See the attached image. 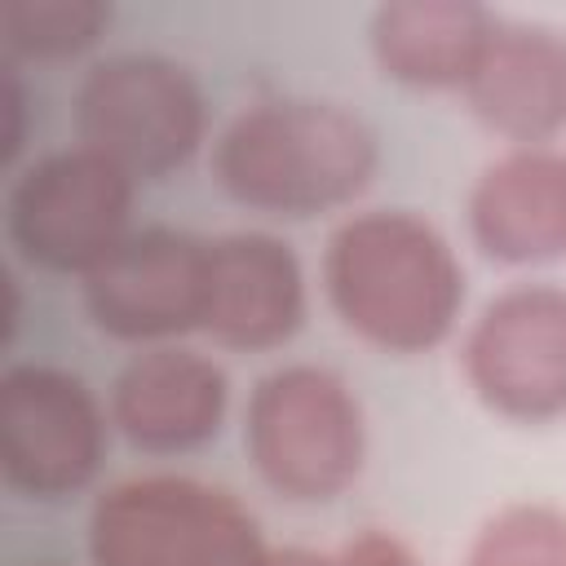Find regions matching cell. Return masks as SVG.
<instances>
[{"label":"cell","instance_id":"obj_1","mask_svg":"<svg viewBox=\"0 0 566 566\" xmlns=\"http://www.w3.org/2000/svg\"><path fill=\"white\" fill-rule=\"evenodd\" d=\"M323 292L345 332L407 358L438 349L455 332L464 265L433 221L407 208H371L332 230Z\"/></svg>","mask_w":566,"mask_h":566},{"label":"cell","instance_id":"obj_2","mask_svg":"<svg viewBox=\"0 0 566 566\" xmlns=\"http://www.w3.org/2000/svg\"><path fill=\"white\" fill-rule=\"evenodd\" d=\"M380 168L371 124L327 97H265L212 142L217 186L248 212L305 221L354 203Z\"/></svg>","mask_w":566,"mask_h":566},{"label":"cell","instance_id":"obj_3","mask_svg":"<svg viewBox=\"0 0 566 566\" xmlns=\"http://www.w3.org/2000/svg\"><path fill=\"white\" fill-rule=\"evenodd\" d=\"M243 447L274 495L327 504L367 464V416L345 376L318 363H287L256 380L243 411Z\"/></svg>","mask_w":566,"mask_h":566},{"label":"cell","instance_id":"obj_4","mask_svg":"<svg viewBox=\"0 0 566 566\" xmlns=\"http://www.w3.org/2000/svg\"><path fill=\"white\" fill-rule=\"evenodd\" d=\"M93 566H265L256 517L226 491L186 473H137L106 486L88 513Z\"/></svg>","mask_w":566,"mask_h":566},{"label":"cell","instance_id":"obj_5","mask_svg":"<svg viewBox=\"0 0 566 566\" xmlns=\"http://www.w3.org/2000/svg\"><path fill=\"white\" fill-rule=\"evenodd\" d=\"M75 133L133 181H159L203 146L208 102L181 62L137 49L111 53L75 88Z\"/></svg>","mask_w":566,"mask_h":566},{"label":"cell","instance_id":"obj_6","mask_svg":"<svg viewBox=\"0 0 566 566\" xmlns=\"http://www.w3.org/2000/svg\"><path fill=\"white\" fill-rule=\"evenodd\" d=\"M137 181L88 146L49 150L18 168L4 195L9 248L44 274H88L133 234Z\"/></svg>","mask_w":566,"mask_h":566},{"label":"cell","instance_id":"obj_7","mask_svg":"<svg viewBox=\"0 0 566 566\" xmlns=\"http://www.w3.org/2000/svg\"><path fill=\"white\" fill-rule=\"evenodd\" d=\"M111 411L66 367L9 363L0 376V473L27 500L84 491L106 455Z\"/></svg>","mask_w":566,"mask_h":566},{"label":"cell","instance_id":"obj_8","mask_svg":"<svg viewBox=\"0 0 566 566\" xmlns=\"http://www.w3.org/2000/svg\"><path fill=\"white\" fill-rule=\"evenodd\" d=\"M460 367L473 398L513 424L566 416V287L513 283L495 292L464 332Z\"/></svg>","mask_w":566,"mask_h":566},{"label":"cell","instance_id":"obj_9","mask_svg":"<svg viewBox=\"0 0 566 566\" xmlns=\"http://www.w3.org/2000/svg\"><path fill=\"white\" fill-rule=\"evenodd\" d=\"M208 239L172 226H133V234L84 274V310L97 332L128 345H168L203 327Z\"/></svg>","mask_w":566,"mask_h":566},{"label":"cell","instance_id":"obj_10","mask_svg":"<svg viewBox=\"0 0 566 566\" xmlns=\"http://www.w3.org/2000/svg\"><path fill=\"white\" fill-rule=\"evenodd\" d=\"M230 407L226 371L181 345L133 354L111 385V424L146 455H186L221 433Z\"/></svg>","mask_w":566,"mask_h":566},{"label":"cell","instance_id":"obj_11","mask_svg":"<svg viewBox=\"0 0 566 566\" xmlns=\"http://www.w3.org/2000/svg\"><path fill=\"white\" fill-rule=\"evenodd\" d=\"M473 119L509 150L553 146L566 133V35L539 22H495L464 80Z\"/></svg>","mask_w":566,"mask_h":566},{"label":"cell","instance_id":"obj_12","mask_svg":"<svg viewBox=\"0 0 566 566\" xmlns=\"http://www.w3.org/2000/svg\"><path fill=\"white\" fill-rule=\"evenodd\" d=\"M305 318V270L279 234L234 230L208 239L203 332L226 349H279Z\"/></svg>","mask_w":566,"mask_h":566},{"label":"cell","instance_id":"obj_13","mask_svg":"<svg viewBox=\"0 0 566 566\" xmlns=\"http://www.w3.org/2000/svg\"><path fill=\"white\" fill-rule=\"evenodd\" d=\"M469 234L500 265L566 256V155L531 146L491 159L469 190Z\"/></svg>","mask_w":566,"mask_h":566},{"label":"cell","instance_id":"obj_14","mask_svg":"<svg viewBox=\"0 0 566 566\" xmlns=\"http://www.w3.org/2000/svg\"><path fill=\"white\" fill-rule=\"evenodd\" d=\"M495 13L473 0H389L367 22V44L385 80L407 88H464Z\"/></svg>","mask_w":566,"mask_h":566},{"label":"cell","instance_id":"obj_15","mask_svg":"<svg viewBox=\"0 0 566 566\" xmlns=\"http://www.w3.org/2000/svg\"><path fill=\"white\" fill-rule=\"evenodd\" d=\"M111 18L106 0H4L0 35L9 62H62L88 53Z\"/></svg>","mask_w":566,"mask_h":566},{"label":"cell","instance_id":"obj_16","mask_svg":"<svg viewBox=\"0 0 566 566\" xmlns=\"http://www.w3.org/2000/svg\"><path fill=\"white\" fill-rule=\"evenodd\" d=\"M464 566H566V513L544 500L495 509L473 531Z\"/></svg>","mask_w":566,"mask_h":566},{"label":"cell","instance_id":"obj_17","mask_svg":"<svg viewBox=\"0 0 566 566\" xmlns=\"http://www.w3.org/2000/svg\"><path fill=\"white\" fill-rule=\"evenodd\" d=\"M336 566H420V557L389 531H363L345 539L336 553Z\"/></svg>","mask_w":566,"mask_h":566},{"label":"cell","instance_id":"obj_18","mask_svg":"<svg viewBox=\"0 0 566 566\" xmlns=\"http://www.w3.org/2000/svg\"><path fill=\"white\" fill-rule=\"evenodd\" d=\"M9 75H4V93H0V106H4V115H9V128L0 133V155H4V164H13L18 159V150H22V115H27V93H22V80H18V62H9L4 66Z\"/></svg>","mask_w":566,"mask_h":566},{"label":"cell","instance_id":"obj_19","mask_svg":"<svg viewBox=\"0 0 566 566\" xmlns=\"http://www.w3.org/2000/svg\"><path fill=\"white\" fill-rule=\"evenodd\" d=\"M265 566H336V557L314 553V548H270Z\"/></svg>","mask_w":566,"mask_h":566},{"label":"cell","instance_id":"obj_20","mask_svg":"<svg viewBox=\"0 0 566 566\" xmlns=\"http://www.w3.org/2000/svg\"><path fill=\"white\" fill-rule=\"evenodd\" d=\"M35 566H57V562H35Z\"/></svg>","mask_w":566,"mask_h":566}]
</instances>
